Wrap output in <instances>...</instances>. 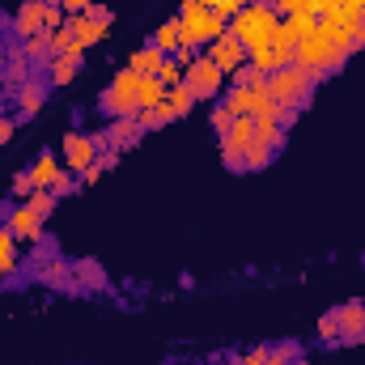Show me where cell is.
<instances>
[{"label": "cell", "instance_id": "cell-17", "mask_svg": "<svg viewBox=\"0 0 365 365\" xmlns=\"http://www.w3.org/2000/svg\"><path fill=\"white\" fill-rule=\"evenodd\" d=\"M106 140H110V149H132L140 140V123L136 119H110L106 123Z\"/></svg>", "mask_w": 365, "mask_h": 365}, {"label": "cell", "instance_id": "cell-33", "mask_svg": "<svg viewBox=\"0 0 365 365\" xmlns=\"http://www.w3.org/2000/svg\"><path fill=\"white\" fill-rule=\"evenodd\" d=\"M21 51H26V60H30V64H47V60H51L47 30H43V34H34V38H26V47H21Z\"/></svg>", "mask_w": 365, "mask_h": 365}, {"label": "cell", "instance_id": "cell-32", "mask_svg": "<svg viewBox=\"0 0 365 365\" xmlns=\"http://www.w3.org/2000/svg\"><path fill=\"white\" fill-rule=\"evenodd\" d=\"M13 230L9 225H0V276H9L13 268H17V251H13Z\"/></svg>", "mask_w": 365, "mask_h": 365}, {"label": "cell", "instance_id": "cell-25", "mask_svg": "<svg viewBox=\"0 0 365 365\" xmlns=\"http://www.w3.org/2000/svg\"><path fill=\"white\" fill-rule=\"evenodd\" d=\"M225 106H230L234 115H251V119H255V90H251V86H230Z\"/></svg>", "mask_w": 365, "mask_h": 365}, {"label": "cell", "instance_id": "cell-2", "mask_svg": "<svg viewBox=\"0 0 365 365\" xmlns=\"http://www.w3.org/2000/svg\"><path fill=\"white\" fill-rule=\"evenodd\" d=\"M276 21H280V13H276L272 4H264V0H251L247 9H238L234 17H230V34L247 47V51H255L268 34L276 30Z\"/></svg>", "mask_w": 365, "mask_h": 365}, {"label": "cell", "instance_id": "cell-54", "mask_svg": "<svg viewBox=\"0 0 365 365\" xmlns=\"http://www.w3.org/2000/svg\"><path fill=\"white\" fill-rule=\"evenodd\" d=\"M361 21H365V4H361Z\"/></svg>", "mask_w": 365, "mask_h": 365}, {"label": "cell", "instance_id": "cell-24", "mask_svg": "<svg viewBox=\"0 0 365 365\" xmlns=\"http://www.w3.org/2000/svg\"><path fill=\"white\" fill-rule=\"evenodd\" d=\"M47 73H51V86H68V81L81 73V64H77L73 56H51V60H47Z\"/></svg>", "mask_w": 365, "mask_h": 365}, {"label": "cell", "instance_id": "cell-49", "mask_svg": "<svg viewBox=\"0 0 365 365\" xmlns=\"http://www.w3.org/2000/svg\"><path fill=\"white\" fill-rule=\"evenodd\" d=\"M9 140H13V119L0 115V145H9Z\"/></svg>", "mask_w": 365, "mask_h": 365}, {"label": "cell", "instance_id": "cell-13", "mask_svg": "<svg viewBox=\"0 0 365 365\" xmlns=\"http://www.w3.org/2000/svg\"><path fill=\"white\" fill-rule=\"evenodd\" d=\"M353 26H357V17H349V13H340V9L319 17V34H323V38H331V43H340V47H349Z\"/></svg>", "mask_w": 365, "mask_h": 365}, {"label": "cell", "instance_id": "cell-6", "mask_svg": "<svg viewBox=\"0 0 365 365\" xmlns=\"http://www.w3.org/2000/svg\"><path fill=\"white\" fill-rule=\"evenodd\" d=\"M182 21V47H208V43H217L221 34H225V26H230V17H221V13H212V9H200V13H187L179 17Z\"/></svg>", "mask_w": 365, "mask_h": 365}, {"label": "cell", "instance_id": "cell-41", "mask_svg": "<svg viewBox=\"0 0 365 365\" xmlns=\"http://www.w3.org/2000/svg\"><path fill=\"white\" fill-rule=\"evenodd\" d=\"M68 21V13L60 9V4H47V17H43V30H60Z\"/></svg>", "mask_w": 365, "mask_h": 365}, {"label": "cell", "instance_id": "cell-34", "mask_svg": "<svg viewBox=\"0 0 365 365\" xmlns=\"http://www.w3.org/2000/svg\"><path fill=\"white\" fill-rule=\"evenodd\" d=\"M255 119H276L280 123V106H276V98L268 93V86L255 90Z\"/></svg>", "mask_w": 365, "mask_h": 365}, {"label": "cell", "instance_id": "cell-11", "mask_svg": "<svg viewBox=\"0 0 365 365\" xmlns=\"http://www.w3.org/2000/svg\"><path fill=\"white\" fill-rule=\"evenodd\" d=\"M9 230H13V238H21V242H38V238H43V212H34L30 204H17L13 217H9Z\"/></svg>", "mask_w": 365, "mask_h": 365}, {"label": "cell", "instance_id": "cell-15", "mask_svg": "<svg viewBox=\"0 0 365 365\" xmlns=\"http://www.w3.org/2000/svg\"><path fill=\"white\" fill-rule=\"evenodd\" d=\"M336 323H340V340H365V306L361 302H349L336 310Z\"/></svg>", "mask_w": 365, "mask_h": 365}, {"label": "cell", "instance_id": "cell-4", "mask_svg": "<svg viewBox=\"0 0 365 365\" xmlns=\"http://www.w3.org/2000/svg\"><path fill=\"white\" fill-rule=\"evenodd\" d=\"M136 90H140V73L119 68L115 81L102 90V115H110V119H136V115H140Z\"/></svg>", "mask_w": 365, "mask_h": 365}, {"label": "cell", "instance_id": "cell-7", "mask_svg": "<svg viewBox=\"0 0 365 365\" xmlns=\"http://www.w3.org/2000/svg\"><path fill=\"white\" fill-rule=\"evenodd\" d=\"M182 86L195 93V102H208V98H217V90L225 86V73H221L208 56H195V60L182 68Z\"/></svg>", "mask_w": 365, "mask_h": 365}, {"label": "cell", "instance_id": "cell-12", "mask_svg": "<svg viewBox=\"0 0 365 365\" xmlns=\"http://www.w3.org/2000/svg\"><path fill=\"white\" fill-rule=\"evenodd\" d=\"M64 26L73 30V38H77L81 47H93V43H102V38L110 34V21H93V17H86V13H68Z\"/></svg>", "mask_w": 365, "mask_h": 365}, {"label": "cell", "instance_id": "cell-21", "mask_svg": "<svg viewBox=\"0 0 365 365\" xmlns=\"http://www.w3.org/2000/svg\"><path fill=\"white\" fill-rule=\"evenodd\" d=\"M153 47H162L166 56H175L182 47V21L179 17H170V21H162L158 30H153Z\"/></svg>", "mask_w": 365, "mask_h": 365}, {"label": "cell", "instance_id": "cell-42", "mask_svg": "<svg viewBox=\"0 0 365 365\" xmlns=\"http://www.w3.org/2000/svg\"><path fill=\"white\" fill-rule=\"evenodd\" d=\"M319 336H323V340H340V323H336V310L319 319Z\"/></svg>", "mask_w": 365, "mask_h": 365}, {"label": "cell", "instance_id": "cell-46", "mask_svg": "<svg viewBox=\"0 0 365 365\" xmlns=\"http://www.w3.org/2000/svg\"><path fill=\"white\" fill-rule=\"evenodd\" d=\"M115 162H119V149H102V153H98V166H102V170H115Z\"/></svg>", "mask_w": 365, "mask_h": 365}, {"label": "cell", "instance_id": "cell-50", "mask_svg": "<svg viewBox=\"0 0 365 365\" xmlns=\"http://www.w3.org/2000/svg\"><path fill=\"white\" fill-rule=\"evenodd\" d=\"M170 60H175V64H182V68H187V64H191V60H195V51H191V47H179V51H175V56H170Z\"/></svg>", "mask_w": 365, "mask_h": 365}, {"label": "cell", "instance_id": "cell-53", "mask_svg": "<svg viewBox=\"0 0 365 365\" xmlns=\"http://www.w3.org/2000/svg\"><path fill=\"white\" fill-rule=\"evenodd\" d=\"M0 106H4V90H0Z\"/></svg>", "mask_w": 365, "mask_h": 365}, {"label": "cell", "instance_id": "cell-48", "mask_svg": "<svg viewBox=\"0 0 365 365\" xmlns=\"http://www.w3.org/2000/svg\"><path fill=\"white\" fill-rule=\"evenodd\" d=\"M56 4H60L64 13H86V9H90L93 0H56Z\"/></svg>", "mask_w": 365, "mask_h": 365}, {"label": "cell", "instance_id": "cell-14", "mask_svg": "<svg viewBox=\"0 0 365 365\" xmlns=\"http://www.w3.org/2000/svg\"><path fill=\"white\" fill-rule=\"evenodd\" d=\"M13 98H17V115H13V123H26L30 115H38V106H43V98H47V86L43 81H26V86H17L13 90Z\"/></svg>", "mask_w": 365, "mask_h": 365}, {"label": "cell", "instance_id": "cell-29", "mask_svg": "<svg viewBox=\"0 0 365 365\" xmlns=\"http://www.w3.org/2000/svg\"><path fill=\"white\" fill-rule=\"evenodd\" d=\"M255 140L268 149H284V128L276 119H255Z\"/></svg>", "mask_w": 365, "mask_h": 365}, {"label": "cell", "instance_id": "cell-39", "mask_svg": "<svg viewBox=\"0 0 365 365\" xmlns=\"http://www.w3.org/2000/svg\"><path fill=\"white\" fill-rule=\"evenodd\" d=\"M158 81H162L166 90H175V86H182V64H175V60H166V64H162V73H158Z\"/></svg>", "mask_w": 365, "mask_h": 365}, {"label": "cell", "instance_id": "cell-27", "mask_svg": "<svg viewBox=\"0 0 365 365\" xmlns=\"http://www.w3.org/2000/svg\"><path fill=\"white\" fill-rule=\"evenodd\" d=\"M73 276H77V289H81V284H86V289H106V272H102L93 259L73 264Z\"/></svg>", "mask_w": 365, "mask_h": 365}, {"label": "cell", "instance_id": "cell-23", "mask_svg": "<svg viewBox=\"0 0 365 365\" xmlns=\"http://www.w3.org/2000/svg\"><path fill=\"white\" fill-rule=\"evenodd\" d=\"M43 280H47L51 289H77L73 264H64V259H47V268H43Z\"/></svg>", "mask_w": 365, "mask_h": 365}, {"label": "cell", "instance_id": "cell-8", "mask_svg": "<svg viewBox=\"0 0 365 365\" xmlns=\"http://www.w3.org/2000/svg\"><path fill=\"white\" fill-rule=\"evenodd\" d=\"M204 56H208V60H212V64H217L225 77H230V73H238V68L251 60V51H247V47H242V43L230 34V26H225V34H221L217 43H208V47H204Z\"/></svg>", "mask_w": 365, "mask_h": 365}, {"label": "cell", "instance_id": "cell-31", "mask_svg": "<svg viewBox=\"0 0 365 365\" xmlns=\"http://www.w3.org/2000/svg\"><path fill=\"white\" fill-rule=\"evenodd\" d=\"M272 158H276V149L259 145V140H251V145L242 149V162H247V170H264V166H268Z\"/></svg>", "mask_w": 365, "mask_h": 365}, {"label": "cell", "instance_id": "cell-1", "mask_svg": "<svg viewBox=\"0 0 365 365\" xmlns=\"http://www.w3.org/2000/svg\"><path fill=\"white\" fill-rule=\"evenodd\" d=\"M349 56H353L349 47H340V43H331V38H323V34H314V38H302V43L293 47V64H297L302 73H310L314 81H323V77L340 73Z\"/></svg>", "mask_w": 365, "mask_h": 365}, {"label": "cell", "instance_id": "cell-35", "mask_svg": "<svg viewBox=\"0 0 365 365\" xmlns=\"http://www.w3.org/2000/svg\"><path fill=\"white\" fill-rule=\"evenodd\" d=\"M234 119H238V115H234V110H230L225 102H217V106H212V115H208V123H212V132H217V136H225Z\"/></svg>", "mask_w": 365, "mask_h": 365}, {"label": "cell", "instance_id": "cell-43", "mask_svg": "<svg viewBox=\"0 0 365 365\" xmlns=\"http://www.w3.org/2000/svg\"><path fill=\"white\" fill-rule=\"evenodd\" d=\"M13 191L30 200V191H34V179H30V170H21V175H13Z\"/></svg>", "mask_w": 365, "mask_h": 365}, {"label": "cell", "instance_id": "cell-47", "mask_svg": "<svg viewBox=\"0 0 365 365\" xmlns=\"http://www.w3.org/2000/svg\"><path fill=\"white\" fill-rule=\"evenodd\" d=\"M365 47V21H357L353 26V38H349V51H361Z\"/></svg>", "mask_w": 365, "mask_h": 365}, {"label": "cell", "instance_id": "cell-26", "mask_svg": "<svg viewBox=\"0 0 365 365\" xmlns=\"http://www.w3.org/2000/svg\"><path fill=\"white\" fill-rule=\"evenodd\" d=\"M284 26L293 30L297 43H302V38H314V34H319V13H289Z\"/></svg>", "mask_w": 365, "mask_h": 365}, {"label": "cell", "instance_id": "cell-9", "mask_svg": "<svg viewBox=\"0 0 365 365\" xmlns=\"http://www.w3.org/2000/svg\"><path fill=\"white\" fill-rule=\"evenodd\" d=\"M64 170H73V175H81V170H90L93 162H98V145H93V136H81V132H68L64 136Z\"/></svg>", "mask_w": 365, "mask_h": 365}, {"label": "cell", "instance_id": "cell-44", "mask_svg": "<svg viewBox=\"0 0 365 365\" xmlns=\"http://www.w3.org/2000/svg\"><path fill=\"white\" fill-rule=\"evenodd\" d=\"M221 162H225L230 170H247V162H242V149H221Z\"/></svg>", "mask_w": 365, "mask_h": 365}, {"label": "cell", "instance_id": "cell-40", "mask_svg": "<svg viewBox=\"0 0 365 365\" xmlns=\"http://www.w3.org/2000/svg\"><path fill=\"white\" fill-rule=\"evenodd\" d=\"M77 187H81V182H77V175H73V170H60V179L51 182V195L60 200V195H73Z\"/></svg>", "mask_w": 365, "mask_h": 365}, {"label": "cell", "instance_id": "cell-22", "mask_svg": "<svg viewBox=\"0 0 365 365\" xmlns=\"http://www.w3.org/2000/svg\"><path fill=\"white\" fill-rule=\"evenodd\" d=\"M170 119H179L170 102H158V106H149V110H140V115H136V123H140V132H153V128H166Z\"/></svg>", "mask_w": 365, "mask_h": 365}, {"label": "cell", "instance_id": "cell-36", "mask_svg": "<svg viewBox=\"0 0 365 365\" xmlns=\"http://www.w3.org/2000/svg\"><path fill=\"white\" fill-rule=\"evenodd\" d=\"M166 102L175 106V115H187L195 106V93L187 90V86H175V90H166Z\"/></svg>", "mask_w": 365, "mask_h": 365}, {"label": "cell", "instance_id": "cell-51", "mask_svg": "<svg viewBox=\"0 0 365 365\" xmlns=\"http://www.w3.org/2000/svg\"><path fill=\"white\" fill-rule=\"evenodd\" d=\"M102 179V166H98V162H93L90 170H81V182H98Z\"/></svg>", "mask_w": 365, "mask_h": 365}, {"label": "cell", "instance_id": "cell-38", "mask_svg": "<svg viewBox=\"0 0 365 365\" xmlns=\"http://www.w3.org/2000/svg\"><path fill=\"white\" fill-rule=\"evenodd\" d=\"M47 43H51V56H64V51L73 47V30H68V26H60V30H47Z\"/></svg>", "mask_w": 365, "mask_h": 365}, {"label": "cell", "instance_id": "cell-18", "mask_svg": "<svg viewBox=\"0 0 365 365\" xmlns=\"http://www.w3.org/2000/svg\"><path fill=\"white\" fill-rule=\"evenodd\" d=\"M255 140V119L251 115H238L234 123H230V132L221 136V149H247Z\"/></svg>", "mask_w": 365, "mask_h": 365}, {"label": "cell", "instance_id": "cell-30", "mask_svg": "<svg viewBox=\"0 0 365 365\" xmlns=\"http://www.w3.org/2000/svg\"><path fill=\"white\" fill-rule=\"evenodd\" d=\"M225 86H251V90H259V86H268V73H259V68L247 60L238 73H230V77H225Z\"/></svg>", "mask_w": 365, "mask_h": 365}, {"label": "cell", "instance_id": "cell-28", "mask_svg": "<svg viewBox=\"0 0 365 365\" xmlns=\"http://www.w3.org/2000/svg\"><path fill=\"white\" fill-rule=\"evenodd\" d=\"M136 102H140V110H149V106L166 102V86H162L158 77H140V90H136Z\"/></svg>", "mask_w": 365, "mask_h": 365}, {"label": "cell", "instance_id": "cell-52", "mask_svg": "<svg viewBox=\"0 0 365 365\" xmlns=\"http://www.w3.org/2000/svg\"><path fill=\"white\" fill-rule=\"evenodd\" d=\"M349 0H323V13H336V9H344Z\"/></svg>", "mask_w": 365, "mask_h": 365}, {"label": "cell", "instance_id": "cell-5", "mask_svg": "<svg viewBox=\"0 0 365 365\" xmlns=\"http://www.w3.org/2000/svg\"><path fill=\"white\" fill-rule=\"evenodd\" d=\"M293 47H297V38H293V30H289V26H284V17H280L272 34L251 51V64H255L259 73H276V68L293 64Z\"/></svg>", "mask_w": 365, "mask_h": 365}, {"label": "cell", "instance_id": "cell-20", "mask_svg": "<svg viewBox=\"0 0 365 365\" xmlns=\"http://www.w3.org/2000/svg\"><path fill=\"white\" fill-rule=\"evenodd\" d=\"M60 170H64V162H60L56 153H43V158L30 166V179H34V187H47V191H51V182L60 179Z\"/></svg>", "mask_w": 365, "mask_h": 365}, {"label": "cell", "instance_id": "cell-37", "mask_svg": "<svg viewBox=\"0 0 365 365\" xmlns=\"http://www.w3.org/2000/svg\"><path fill=\"white\" fill-rule=\"evenodd\" d=\"M26 204H30V208H34V212H43V217H51V208H56V195H51V191H47V187H34V191H30V200H26Z\"/></svg>", "mask_w": 365, "mask_h": 365}, {"label": "cell", "instance_id": "cell-10", "mask_svg": "<svg viewBox=\"0 0 365 365\" xmlns=\"http://www.w3.org/2000/svg\"><path fill=\"white\" fill-rule=\"evenodd\" d=\"M43 17H47V0H26L21 9H17V17H13V34L26 43V38H34V34H43Z\"/></svg>", "mask_w": 365, "mask_h": 365}, {"label": "cell", "instance_id": "cell-3", "mask_svg": "<svg viewBox=\"0 0 365 365\" xmlns=\"http://www.w3.org/2000/svg\"><path fill=\"white\" fill-rule=\"evenodd\" d=\"M268 93L276 98L280 110H302L310 102V93H314V77L302 73L297 64H284V68L268 73Z\"/></svg>", "mask_w": 365, "mask_h": 365}, {"label": "cell", "instance_id": "cell-45", "mask_svg": "<svg viewBox=\"0 0 365 365\" xmlns=\"http://www.w3.org/2000/svg\"><path fill=\"white\" fill-rule=\"evenodd\" d=\"M86 17H93V21H115V13H110L106 4H98V0H93L90 9H86Z\"/></svg>", "mask_w": 365, "mask_h": 365}, {"label": "cell", "instance_id": "cell-19", "mask_svg": "<svg viewBox=\"0 0 365 365\" xmlns=\"http://www.w3.org/2000/svg\"><path fill=\"white\" fill-rule=\"evenodd\" d=\"M26 81H30V60H26L21 47H13V56L4 60V90H17Z\"/></svg>", "mask_w": 365, "mask_h": 365}, {"label": "cell", "instance_id": "cell-16", "mask_svg": "<svg viewBox=\"0 0 365 365\" xmlns=\"http://www.w3.org/2000/svg\"><path fill=\"white\" fill-rule=\"evenodd\" d=\"M166 60H170V56H166L162 47H153V43H149V47H140V51H132V60H128V68H132V73H140V77H158Z\"/></svg>", "mask_w": 365, "mask_h": 365}]
</instances>
